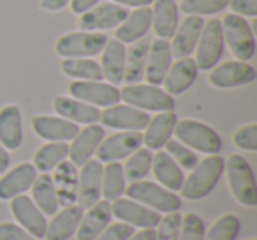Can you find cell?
I'll list each match as a JSON object with an SVG mask.
<instances>
[{
    "label": "cell",
    "instance_id": "cell-46",
    "mask_svg": "<svg viewBox=\"0 0 257 240\" xmlns=\"http://www.w3.org/2000/svg\"><path fill=\"white\" fill-rule=\"evenodd\" d=\"M229 8L232 9V15H238L241 18H255L257 16V0H231Z\"/></svg>",
    "mask_w": 257,
    "mask_h": 240
},
{
    "label": "cell",
    "instance_id": "cell-26",
    "mask_svg": "<svg viewBox=\"0 0 257 240\" xmlns=\"http://www.w3.org/2000/svg\"><path fill=\"white\" fill-rule=\"evenodd\" d=\"M176 120L178 118H176L175 111H161L154 118H150L148 126L145 127L147 131L143 134L145 147L150 150H162L164 145L171 140Z\"/></svg>",
    "mask_w": 257,
    "mask_h": 240
},
{
    "label": "cell",
    "instance_id": "cell-21",
    "mask_svg": "<svg viewBox=\"0 0 257 240\" xmlns=\"http://www.w3.org/2000/svg\"><path fill=\"white\" fill-rule=\"evenodd\" d=\"M204 27L203 16H187L176 29L175 36L171 37V53L176 58H185L194 53L199 41L201 30Z\"/></svg>",
    "mask_w": 257,
    "mask_h": 240
},
{
    "label": "cell",
    "instance_id": "cell-38",
    "mask_svg": "<svg viewBox=\"0 0 257 240\" xmlns=\"http://www.w3.org/2000/svg\"><path fill=\"white\" fill-rule=\"evenodd\" d=\"M241 221L236 214H224L211 224L208 231H204V240H236Z\"/></svg>",
    "mask_w": 257,
    "mask_h": 240
},
{
    "label": "cell",
    "instance_id": "cell-24",
    "mask_svg": "<svg viewBox=\"0 0 257 240\" xmlns=\"http://www.w3.org/2000/svg\"><path fill=\"white\" fill-rule=\"evenodd\" d=\"M152 27V9L138 8L134 13H128L127 18L114 30V39L123 44H133L141 41Z\"/></svg>",
    "mask_w": 257,
    "mask_h": 240
},
{
    "label": "cell",
    "instance_id": "cell-45",
    "mask_svg": "<svg viewBox=\"0 0 257 240\" xmlns=\"http://www.w3.org/2000/svg\"><path fill=\"white\" fill-rule=\"evenodd\" d=\"M0 240H39L16 222H0Z\"/></svg>",
    "mask_w": 257,
    "mask_h": 240
},
{
    "label": "cell",
    "instance_id": "cell-36",
    "mask_svg": "<svg viewBox=\"0 0 257 240\" xmlns=\"http://www.w3.org/2000/svg\"><path fill=\"white\" fill-rule=\"evenodd\" d=\"M125 175L123 166L120 163H107L102 170V187H100V196L106 201H114L121 198L125 193Z\"/></svg>",
    "mask_w": 257,
    "mask_h": 240
},
{
    "label": "cell",
    "instance_id": "cell-30",
    "mask_svg": "<svg viewBox=\"0 0 257 240\" xmlns=\"http://www.w3.org/2000/svg\"><path fill=\"white\" fill-rule=\"evenodd\" d=\"M152 27L157 39H171L178 29V6L175 0H154Z\"/></svg>",
    "mask_w": 257,
    "mask_h": 240
},
{
    "label": "cell",
    "instance_id": "cell-27",
    "mask_svg": "<svg viewBox=\"0 0 257 240\" xmlns=\"http://www.w3.org/2000/svg\"><path fill=\"white\" fill-rule=\"evenodd\" d=\"M23 143L22 110L9 104L0 110V145L6 150H18Z\"/></svg>",
    "mask_w": 257,
    "mask_h": 240
},
{
    "label": "cell",
    "instance_id": "cell-49",
    "mask_svg": "<svg viewBox=\"0 0 257 240\" xmlns=\"http://www.w3.org/2000/svg\"><path fill=\"white\" fill-rule=\"evenodd\" d=\"M114 4L121 6V8H150L154 4V0H113Z\"/></svg>",
    "mask_w": 257,
    "mask_h": 240
},
{
    "label": "cell",
    "instance_id": "cell-34",
    "mask_svg": "<svg viewBox=\"0 0 257 240\" xmlns=\"http://www.w3.org/2000/svg\"><path fill=\"white\" fill-rule=\"evenodd\" d=\"M69 157V143L67 141H50L43 145L34 155V166L37 172L48 173L57 168L60 163Z\"/></svg>",
    "mask_w": 257,
    "mask_h": 240
},
{
    "label": "cell",
    "instance_id": "cell-22",
    "mask_svg": "<svg viewBox=\"0 0 257 240\" xmlns=\"http://www.w3.org/2000/svg\"><path fill=\"white\" fill-rule=\"evenodd\" d=\"M197 72H199V69H197L194 58H178L175 64H171L164 82H162L164 90L169 96H180V94L187 92L196 82Z\"/></svg>",
    "mask_w": 257,
    "mask_h": 240
},
{
    "label": "cell",
    "instance_id": "cell-32",
    "mask_svg": "<svg viewBox=\"0 0 257 240\" xmlns=\"http://www.w3.org/2000/svg\"><path fill=\"white\" fill-rule=\"evenodd\" d=\"M30 189H32V201L44 215H53L55 212H58V194L51 175L48 173L37 175Z\"/></svg>",
    "mask_w": 257,
    "mask_h": 240
},
{
    "label": "cell",
    "instance_id": "cell-1",
    "mask_svg": "<svg viewBox=\"0 0 257 240\" xmlns=\"http://www.w3.org/2000/svg\"><path fill=\"white\" fill-rule=\"evenodd\" d=\"M225 168V159L220 154H211L199 161L192 168L190 175L183 180L180 189L183 198L187 200H203L206 198L220 180Z\"/></svg>",
    "mask_w": 257,
    "mask_h": 240
},
{
    "label": "cell",
    "instance_id": "cell-8",
    "mask_svg": "<svg viewBox=\"0 0 257 240\" xmlns=\"http://www.w3.org/2000/svg\"><path fill=\"white\" fill-rule=\"evenodd\" d=\"M107 43L102 32H71L55 43L57 55L64 58H90L99 55Z\"/></svg>",
    "mask_w": 257,
    "mask_h": 240
},
{
    "label": "cell",
    "instance_id": "cell-11",
    "mask_svg": "<svg viewBox=\"0 0 257 240\" xmlns=\"http://www.w3.org/2000/svg\"><path fill=\"white\" fill-rule=\"evenodd\" d=\"M255 78L257 72L253 65L241 60H229L220 65H215L208 76L210 83L217 89H236V87L255 82Z\"/></svg>",
    "mask_w": 257,
    "mask_h": 240
},
{
    "label": "cell",
    "instance_id": "cell-12",
    "mask_svg": "<svg viewBox=\"0 0 257 240\" xmlns=\"http://www.w3.org/2000/svg\"><path fill=\"white\" fill-rule=\"evenodd\" d=\"M99 122L111 129L121 131H141L150 122V115L143 110L128 106V104H113L107 110L100 111Z\"/></svg>",
    "mask_w": 257,
    "mask_h": 240
},
{
    "label": "cell",
    "instance_id": "cell-48",
    "mask_svg": "<svg viewBox=\"0 0 257 240\" xmlns=\"http://www.w3.org/2000/svg\"><path fill=\"white\" fill-rule=\"evenodd\" d=\"M69 2L71 0H41V8L44 9V11H60V9H64L65 6H69Z\"/></svg>",
    "mask_w": 257,
    "mask_h": 240
},
{
    "label": "cell",
    "instance_id": "cell-28",
    "mask_svg": "<svg viewBox=\"0 0 257 240\" xmlns=\"http://www.w3.org/2000/svg\"><path fill=\"white\" fill-rule=\"evenodd\" d=\"M83 217V208L79 205H71L64 210L55 212L53 219L46 226V240H69L76 235L78 226Z\"/></svg>",
    "mask_w": 257,
    "mask_h": 240
},
{
    "label": "cell",
    "instance_id": "cell-20",
    "mask_svg": "<svg viewBox=\"0 0 257 240\" xmlns=\"http://www.w3.org/2000/svg\"><path fill=\"white\" fill-rule=\"evenodd\" d=\"M37 179V170L32 163H20L13 170L6 172L0 179V200H13L32 187Z\"/></svg>",
    "mask_w": 257,
    "mask_h": 240
},
{
    "label": "cell",
    "instance_id": "cell-19",
    "mask_svg": "<svg viewBox=\"0 0 257 240\" xmlns=\"http://www.w3.org/2000/svg\"><path fill=\"white\" fill-rule=\"evenodd\" d=\"M171 64H173L171 44L166 39H155L154 43H150L147 67H145V79H147L148 85L161 87L166 74H168L169 67H171Z\"/></svg>",
    "mask_w": 257,
    "mask_h": 240
},
{
    "label": "cell",
    "instance_id": "cell-47",
    "mask_svg": "<svg viewBox=\"0 0 257 240\" xmlns=\"http://www.w3.org/2000/svg\"><path fill=\"white\" fill-rule=\"evenodd\" d=\"M100 0H71L69 2V8L74 15H83V13L90 11L92 8L99 6Z\"/></svg>",
    "mask_w": 257,
    "mask_h": 240
},
{
    "label": "cell",
    "instance_id": "cell-4",
    "mask_svg": "<svg viewBox=\"0 0 257 240\" xmlns=\"http://www.w3.org/2000/svg\"><path fill=\"white\" fill-rule=\"evenodd\" d=\"M173 134L185 147L208 155L218 154L222 148V138L218 136L217 131L208 126V124L199 122V120H192V118L176 120Z\"/></svg>",
    "mask_w": 257,
    "mask_h": 240
},
{
    "label": "cell",
    "instance_id": "cell-44",
    "mask_svg": "<svg viewBox=\"0 0 257 240\" xmlns=\"http://www.w3.org/2000/svg\"><path fill=\"white\" fill-rule=\"evenodd\" d=\"M133 233L134 226L127 222H113V224H107L95 240H127Z\"/></svg>",
    "mask_w": 257,
    "mask_h": 240
},
{
    "label": "cell",
    "instance_id": "cell-15",
    "mask_svg": "<svg viewBox=\"0 0 257 240\" xmlns=\"http://www.w3.org/2000/svg\"><path fill=\"white\" fill-rule=\"evenodd\" d=\"M11 212L23 229H27L36 238H44L48 226L46 215L37 208L32 198L27 196V194L15 196L11 200Z\"/></svg>",
    "mask_w": 257,
    "mask_h": 240
},
{
    "label": "cell",
    "instance_id": "cell-42",
    "mask_svg": "<svg viewBox=\"0 0 257 240\" xmlns=\"http://www.w3.org/2000/svg\"><path fill=\"white\" fill-rule=\"evenodd\" d=\"M204 221L197 214H187L182 217L178 240H204Z\"/></svg>",
    "mask_w": 257,
    "mask_h": 240
},
{
    "label": "cell",
    "instance_id": "cell-43",
    "mask_svg": "<svg viewBox=\"0 0 257 240\" xmlns=\"http://www.w3.org/2000/svg\"><path fill=\"white\" fill-rule=\"evenodd\" d=\"M232 143L239 150L255 152L257 150V124L243 126L232 134Z\"/></svg>",
    "mask_w": 257,
    "mask_h": 240
},
{
    "label": "cell",
    "instance_id": "cell-40",
    "mask_svg": "<svg viewBox=\"0 0 257 240\" xmlns=\"http://www.w3.org/2000/svg\"><path fill=\"white\" fill-rule=\"evenodd\" d=\"M166 152L171 155V159L180 166L182 170H192L194 166L199 163V157L197 154L192 150V148L185 147L183 143H180L178 140H169L168 143L164 145Z\"/></svg>",
    "mask_w": 257,
    "mask_h": 240
},
{
    "label": "cell",
    "instance_id": "cell-33",
    "mask_svg": "<svg viewBox=\"0 0 257 240\" xmlns=\"http://www.w3.org/2000/svg\"><path fill=\"white\" fill-rule=\"evenodd\" d=\"M148 50H150V43L138 41V43H133L131 50L127 51V55H125V72H123V82H127V85L140 83L145 78Z\"/></svg>",
    "mask_w": 257,
    "mask_h": 240
},
{
    "label": "cell",
    "instance_id": "cell-6",
    "mask_svg": "<svg viewBox=\"0 0 257 240\" xmlns=\"http://www.w3.org/2000/svg\"><path fill=\"white\" fill-rule=\"evenodd\" d=\"M224 32H222V22L211 18L204 23L201 30L199 41L196 46V65L201 71H211L220 62L224 53Z\"/></svg>",
    "mask_w": 257,
    "mask_h": 240
},
{
    "label": "cell",
    "instance_id": "cell-3",
    "mask_svg": "<svg viewBox=\"0 0 257 240\" xmlns=\"http://www.w3.org/2000/svg\"><path fill=\"white\" fill-rule=\"evenodd\" d=\"M227 184L234 200L243 207H257V184L253 170L243 155L234 154L225 161Z\"/></svg>",
    "mask_w": 257,
    "mask_h": 240
},
{
    "label": "cell",
    "instance_id": "cell-37",
    "mask_svg": "<svg viewBox=\"0 0 257 240\" xmlns=\"http://www.w3.org/2000/svg\"><path fill=\"white\" fill-rule=\"evenodd\" d=\"M152 161H154V154H152L150 148L140 147L136 152H133L127 157V163L123 165L125 180H131V182L143 180L152 172Z\"/></svg>",
    "mask_w": 257,
    "mask_h": 240
},
{
    "label": "cell",
    "instance_id": "cell-50",
    "mask_svg": "<svg viewBox=\"0 0 257 240\" xmlns=\"http://www.w3.org/2000/svg\"><path fill=\"white\" fill-rule=\"evenodd\" d=\"M127 240H155V228H145L138 233H133Z\"/></svg>",
    "mask_w": 257,
    "mask_h": 240
},
{
    "label": "cell",
    "instance_id": "cell-14",
    "mask_svg": "<svg viewBox=\"0 0 257 240\" xmlns=\"http://www.w3.org/2000/svg\"><path fill=\"white\" fill-rule=\"evenodd\" d=\"M128 11L127 8H121L118 4H100L92 8L90 11L83 13L79 16V29L85 32H99V30L116 29L125 18Z\"/></svg>",
    "mask_w": 257,
    "mask_h": 240
},
{
    "label": "cell",
    "instance_id": "cell-10",
    "mask_svg": "<svg viewBox=\"0 0 257 240\" xmlns=\"http://www.w3.org/2000/svg\"><path fill=\"white\" fill-rule=\"evenodd\" d=\"M69 94L74 99L92 104L95 108H109L120 103V90L116 89V85L104 82H79V79H76L69 85Z\"/></svg>",
    "mask_w": 257,
    "mask_h": 240
},
{
    "label": "cell",
    "instance_id": "cell-35",
    "mask_svg": "<svg viewBox=\"0 0 257 240\" xmlns=\"http://www.w3.org/2000/svg\"><path fill=\"white\" fill-rule=\"evenodd\" d=\"M62 72L79 82H102L100 64L92 58H65L62 62Z\"/></svg>",
    "mask_w": 257,
    "mask_h": 240
},
{
    "label": "cell",
    "instance_id": "cell-13",
    "mask_svg": "<svg viewBox=\"0 0 257 240\" xmlns=\"http://www.w3.org/2000/svg\"><path fill=\"white\" fill-rule=\"evenodd\" d=\"M111 214L118 221L127 222L131 226H138L141 229L157 228L159 221H161L159 212L152 210V208L145 207L131 198H118V200L111 201Z\"/></svg>",
    "mask_w": 257,
    "mask_h": 240
},
{
    "label": "cell",
    "instance_id": "cell-23",
    "mask_svg": "<svg viewBox=\"0 0 257 240\" xmlns=\"http://www.w3.org/2000/svg\"><path fill=\"white\" fill-rule=\"evenodd\" d=\"M53 108L62 118L71 120L74 124H97L100 118V110L92 104H86L74 97L57 96L53 99Z\"/></svg>",
    "mask_w": 257,
    "mask_h": 240
},
{
    "label": "cell",
    "instance_id": "cell-39",
    "mask_svg": "<svg viewBox=\"0 0 257 240\" xmlns=\"http://www.w3.org/2000/svg\"><path fill=\"white\" fill-rule=\"evenodd\" d=\"M231 0H182L180 11L190 16H208L224 11Z\"/></svg>",
    "mask_w": 257,
    "mask_h": 240
},
{
    "label": "cell",
    "instance_id": "cell-7",
    "mask_svg": "<svg viewBox=\"0 0 257 240\" xmlns=\"http://www.w3.org/2000/svg\"><path fill=\"white\" fill-rule=\"evenodd\" d=\"M222 32H224V43L229 44L238 60L248 62L255 53V37H253L252 27L246 23L245 18L238 15H227L222 20Z\"/></svg>",
    "mask_w": 257,
    "mask_h": 240
},
{
    "label": "cell",
    "instance_id": "cell-51",
    "mask_svg": "<svg viewBox=\"0 0 257 240\" xmlns=\"http://www.w3.org/2000/svg\"><path fill=\"white\" fill-rule=\"evenodd\" d=\"M11 165V157H9V152L6 150L2 145H0V173H6Z\"/></svg>",
    "mask_w": 257,
    "mask_h": 240
},
{
    "label": "cell",
    "instance_id": "cell-2",
    "mask_svg": "<svg viewBox=\"0 0 257 240\" xmlns=\"http://www.w3.org/2000/svg\"><path fill=\"white\" fill-rule=\"evenodd\" d=\"M131 200L159 212V214H168V212H178L182 208V200L178 194L162 187L161 184L150 182V180H136L131 182V186L125 187V193Z\"/></svg>",
    "mask_w": 257,
    "mask_h": 240
},
{
    "label": "cell",
    "instance_id": "cell-17",
    "mask_svg": "<svg viewBox=\"0 0 257 240\" xmlns=\"http://www.w3.org/2000/svg\"><path fill=\"white\" fill-rule=\"evenodd\" d=\"M104 127L99 124H90V126L79 129L74 136L72 145H69V159L76 166H83L95 155L99 145L104 140Z\"/></svg>",
    "mask_w": 257,
    "mask_h": 240
},
{
    "label": "cell",
    "instance_id": "cell-18",
    "mask_svg": "<svg viewBox=\"0 0 257 240\" xmlns=\"http://www.w3.org/2000/svg\"><path fill=\"white\" fill-rule=\"evenodd\" d=\"M32 129L46 141H72L79 133V126L62 117L37 115L32 118Z\"/></svg>",
    "mask_w": 257,
    "mask_h": 240
},
{
    "label": "cell",
    "instance_id": "cell-9",
    "mask_svg": "<svg viewBox=\"0 0 257 240\" xmlns=\"http://www.w3.org/2000/svg\"><path fill=\"white\" fill-rule=\"evenodd\" d=\"M143 147V134L140 131H121L104 138L95 155L99 163H120Z\"/></svg>",
    "mask_w": 257,
    "mask_h": 240
},
{
    "label": "cell",
    "instance_id": "cell-31",
    "mask_svg": "<svg viewBox=\"0 0 257 240\" xmlns=\"http://www.w3.org/2000/svg\"><path fill=\"white\" fill-rule=\"evenodd\" d=\"M152 172H154L155 179L159 180V184H161L162 187L173 191V193L182 189L183 180H185L183 170L173 161L171 155L166 150H157V154L154 155Z\"/></svg>",
    "mask_w": 257,
    "mask_h": 240
},
{
    "label": "cell",
    "instance_id": "cell-16",
    "mask_svg": "<svg viewBox=\"0 0 257 240\" xmlns=\"http://www.w3.org/2000/svg\"><path fill=\"white\" fill-rule=\"evenodd\" d=\"M102 163L90 159L81 166L78 182V205L81 208H90L100 200V187H102Z\"/></svg>",
    "mask_w": 257,
    "mask_h": 240
},
{
    "label": "cell",
    "instance_id": "cell-29",
    "mask_svg": "<svg viewBox=\"0 0 257 240\" xmlns=\"http://www.w3.org/2000/svg\"><path fill=\"white\" fill-rule=\"evenodd\" d=\"M102 53V62H100V71H102V78L107 79L111 85H118L123 82V72H125V44L116 39H107Z\"/></svg>",
    "mask_w": 257,
    "mask_h": 240
},
{
    "label": "cell",
    "instance_id": "cell-41",
    "mask_svg": "<svg viewBox=\"0 0 257 240\" xmlns=\"http://www.w3.org/2000/svg\"><path fill=\"white\" fill-rule=\"evenodd\" d=\"M155 229V240H178L180 228H182V215L178 212H168L161 217Z\"/></svg>",
    "mask_w": 257,
    "mask_h": 240
},
{
    "label": "cell",
    "instance_id": "cell-52",
    "mask_svg": "<svg viewBox=\"0 0 257 240\" xmlns=\"http://www.w3.org/2000/svg\"><path fill=\"white\" fill-rule=\"evenodd\" d=\"M250 240H257V238H250Z\"/></svg>",
    "mask_w": 257,
    "mask_h": 240
},
{
    "label": "cell",
    "instance_id": "cell-25",
    "mask_svg": "<svg viewBox=\"0 0 257 240\" xmlns=\"http://www.w3.org/2000/svg\"><path fill=\"white\" fill-rule=\"evenodd\" d=\"M111 203L106 200L97 201L95 205L88 208L86 214H83L81 222L76 231V238L78 240H95L97 236L102 233V229L111 222Z\"/></svg>",
    "mask_w": 257,
    "mask_h": 240
},
{
    "label": "cell",
    "instance_id": "cell-5",
    "mask_svg": "<svg viewBox=\"0 0 257 240\" xmlns=\"http://www.w3.org/2000/svg\"><path fill=\"white\" fill-rule=\"evenodd\" d=\"M120 101L125 104L143 111H173L175 110V97L169 96L166 90L155 85L145 83H131L120 90Z\"/></svg>",
    "mask_w": 257,
    "mask_h": 240
}]
</instances>
